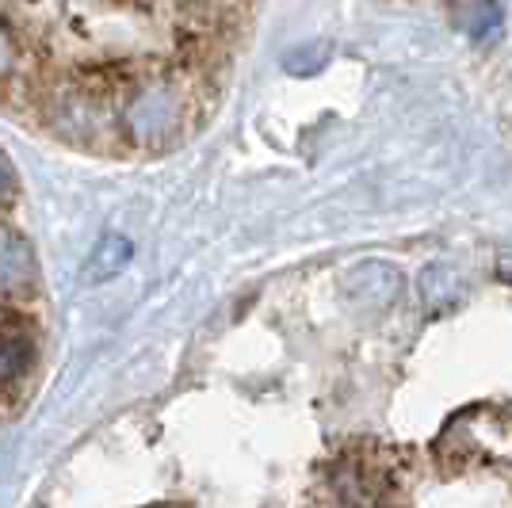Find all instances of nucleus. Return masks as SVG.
Masks as SVG:
<instances>
[{
    "instance_id": "1",
    "label": "nucleus",
    "mask_w": 512,
    "mask_h": 508,
    "mask_svg": "<svg viewBox=\"0 0 512 508\" xmlns=\"http://www.w3.org/2000/svg\"><path fill=\"white\" fill-rule=\"evenodd\" d=\"M35 272L31 249L20 237H0V287L4 291H20L27 287V279Z\"/></svg>"
},
{
    "instance_id": "2",
    "label": "nucleus",
    "mask_w": 512,
    "mask_h": 508,
    "mask_svg": "<svg viewBox=\"0 0 512 508\" xmlns=\"http://www.w3.org/2000/svg\"><path fill=\"white\" fill-rule=\"evenodd\" d=\"M130 260V241L127 237H104L96 249H92V260L85 264V279L88 283H104V279L119 276Z\"/></svg>"
},
{
    "instance_id": "3",
    "label": "nucleus",
    "mask_w": 512,
    "mask_h": 508,
    "mask_svg": "<svg viewBox=\"0 0 512 508\" xmlns=\"http://www.w3.org/2000/svg\"><path fill=\"white\" fill-rule=\"evenodd\" d=\"M31 363V344L16 333H0V382L20 379Z\"/></svg>"
},
{
    "instance_id": "4",
    "label": "nucleus",
    "mask_w": 512,
    "mask_h": 508,
    "mask_svg": "<svg viewBox=\"0 0 512 508\" xmlns=\"http://www.w3.org/2000/svg\"><path fill=\"white\" fill-rule=\"evenodd\" d=\"M16 195V176H12V165L0 157V203H8Z\"/></svg>"
}]
</instances>
